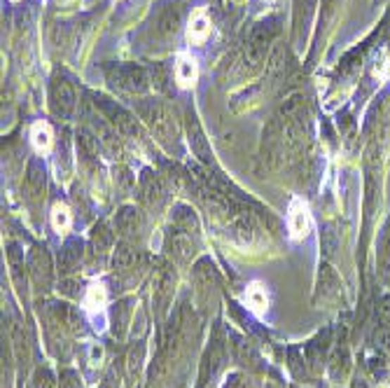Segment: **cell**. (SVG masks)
I'll list each match as a JSON object with an SVG mask.
<instances>
[{"mask_svg": "<svg viewBox=\"0 0 390 388\" xmlns=\"http://www.w3.org/2000/svg\"><path fill=\"white\" fill-rule=\"evenodd\" d=\"M173 276L171 274H161V278L157 281V302L161 304V309H166L168 299L173 295Z\"/></svg>", "mask_w": 390, "mask_h": 388, "instance_id": "8fae6325", "label": "cell"}, {"mask_svg": "<svg viewBox=\"0 0 390 388\" xmlns=\"http://www.w3.org/2000/svg\"><path fill=\"white\" fill-rule=\"evenodd\" d=\"M51 225H54L56 232H65L70 227V211L65 204H56L51 208Z\"/></svg>", "mask_w": 390, "mask_h": 388, "instance_id": "30bf717a", "label": "cell"}, {"mask_svg": "<svg viewBox=\"0 0 390 388\" xmlns=\"http://www.w3.org/2000/svg\"><path fill=\"white\" fill-rule=\"evenodd\" d=\"M222 363H225V344L220 339H215L210 344L208 356H206V361H203L201 386H208L210 382H215V377L220 375V370H222Z\"/></svg>", "mask_w": 390, "mask_h": 388, "instance_id": "7a4b0ae2", "label": "cell"}, {"mask_svg": "<svg viewBox=\"0 0 390 388\" xmlns=\"http://www.w3.org/2000/svg\"><path fill=\"white\" fill-rule=\"evenodd\" d=\"M58 388H80V382H77V377L73 375V372H65L63 375V382Z\"/></svg>", "mask_w": 390, "mask_h": 388, "instance_id": "4fadbf2b", "label": "cell"}, {"mask_svg": "<svg viewBox=\"0 0 390 388\" xmlns=\"http://www.w3.org/2000/svg\"><path fill=\"white\" fill-rule=\"evenodd\" d=\"M106 285L103 283H94L89 285V290H87V297H84V306H87V311H92V313H101L103 311V306H106Z\"/></svg>", "mask_w": 390, "mask_h": 388, "instance_id": "8992f818", "label": "cell"}, {"mask_svg": "<svg viewBox=\"0 0 390 388\" xmlns=\"http://www.w3.org/2000/svg\"><path fill=\"white\" fill-rule=\"evenodd\" d=\"M31 141H33V148L38 150V152H42V155H45V152H49L51 145H54V136H51L49 124L35 122L33 129H31Z\"/></svg>", "mask_w": 390, "mask_h": 388, "instance_id": "5b68a950", "label": "cell"}, {"mask_svg": "<svg viewBox=\"0 0 390 388\" xmlns=\"http://www.w3.org/2000/svg\"><path fill=\"white\" fill-rule=\"evenodd\" d=\"M175 80L182 89H189V87L196 85L199 80V63L194 56L189 54H180L178 61H175Z\"/></svg>", "mask_w": 390, "mask_h": 388, "instance_id": "3957f363", "label": "cell"}, {"mask_svg": "<svg viewBox=\"0 0 390 388\" xmlns=\"http://www.w3.org/2000/svg\"><path fill=\"white\" fill-rule=\"evenodd\" d=\"M31 269L33 276L42 283H49V260L45 253H35L31 258Z\"/></svg>", "mask_w": 390, "mask_h": 388, "instance_id": "9c48e42d", "label": "cell"}, {"mask_svg": "<svg viewBox=\"0 0 390 388\" xmlns=\"http://www.w3.org/2000/svg\"><path fill=\"white\" fill-rule=\"evenodd\" d=\"M288 227H290L292 239H304L306 234L311 232V213H308V206L301 199H294L290 204Z\"/></svg>", "mask_w": 390, "mask_h": 388, "instance_id": "6da1fadb", "label": "cell"}, {"mask_svg": "<svg viewBox=\"0 0 390 388\" xmlns=\"http://www.w3.org/2000/svg\"><path fill=\"white\" fill-rule=\"evenodd\" d=\"M35 388H54V379H51L47 370L35 375Z\"/></svg>", "mask_w": 390, "mask_h": 388, "instance_id": "7c38bea8", "label": "cell"}, {"mask_svg": "<svg viewBox=\"0 0 390 388\" xmlns=\"http://www.w3.org/2000/svg\"><path fill=\"white\" fill-rule=\"evenodd\" d=\"M210 35V19L206 17L203 7L201 10H196L192 14V19H189L187 24V42L189 45H203L206 40H208Z\"/></svg>", "mask_w": 390, "mask_h": 388, "instance_id": "277c9868", "label": "cell"}, {"mask_svg": "<svg viewBox=\"0 0 390 388\" xmlns=\"http://www.w3.org/2000/svg\"><path fill=\"white\" fill-rule=\"evenodd\" d=\"M246 302L255 313H264V309L269 306V297H267V290L262 288V283L250 285L248 292H246Z\"/></svg>", "mask_w": 390, "mask_h": 388, "instance_id": "ba28073f", "label": "cell"}, {"mask_svg": "<svg viewBox=\"0 0 390 388\" xmlns=\"http://www.w3.org/2000/svg\"><path fill=\"white\" fill-rule=\"evenodd\" d=\"M171 248H173L175 258L182 260V262H187V260L194 255V244H192V239H189L187 234H182L180 230L171 237Z\"/></svg>", "mask_w": 390, "mask_h": 388, "instance_id": "52a82bcc", "label": "cell"}]
</instances>
